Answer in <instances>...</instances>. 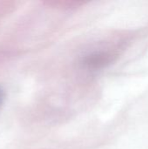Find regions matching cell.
I'll return each instance as SVG.
<instances>
[{
  "label": "cell",
  "instance_id": "6da1fadb",
  "mask_svg": "<svg viewBox=\"0 0 148 149\" xmlns=\"http://www.w3.org/2000/svg\"><path fill=\"white\" fill-rule=\"evenodd\" d=\"M3 91L0 90V108L3 104Z\"/></svg>",
  "mask_w": 148,
  "mask_h": 149
}]
</instances>
